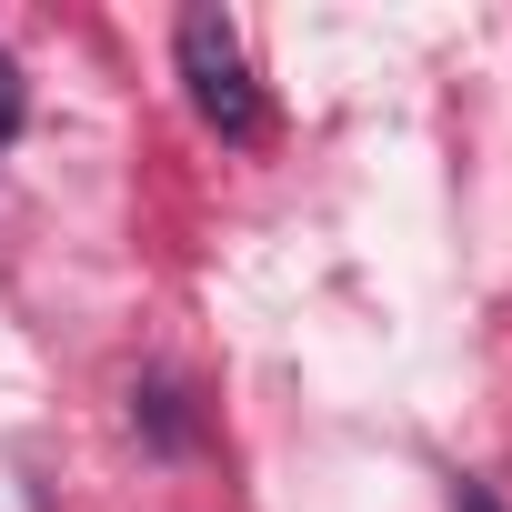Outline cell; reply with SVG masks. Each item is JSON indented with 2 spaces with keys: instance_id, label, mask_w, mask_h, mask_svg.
<instances>
[{
  "instance_id": "6da1fadb",
  "label": "cell",
  "mask_w": 512,
  "mask_h": 512,
  "mask_svg": "<svg viewBox=\"0 0 512 512\" xmlns=\"http://www.w3.org/2000/svg\"><path fill=\"white\" fill-rule=\"evenodd\" d=\"M171 51H181V91H191V111L231 141V151H251L272 131V101H262V81H251V61H241V31L211 11H181V31H171Z\"/></svg>"
},
{
  "instance_id": "7a4b0ae2",
  "label": "cell",
  "mask_w": 512,
  "mask_h": 512,
  "mask_svg": "<svg viewBox=\"0 0 512 512\" xmlns=\"http://www.w3.org/2000/svg\"><path fill=\"white\" fill-rule=\"evenodd\" d=\"M141 422H151V442H161V452H181V442H191V422H181V392H171V382H141Z\"/></svg>"
},
{
  "instance_id": "3957f363",
  "label": "cell",
  "mask_w": 512,
  "mask_h": 512,
  "mask_svg": "<svg viewBox=\"0 0 512 512\" xmlns=\"http://www.w3.org/2000/svg\"><path fill=\"white\" fill-rule=\"evenodd\" d=\"M21 121H31V91H21V61H11V51H0V141H11Z\"/></svg>"
},
{
  "instance_id": "277c9868",
  "label": "cell",
  "mask_w": 512,
  "mask_h": 512,
  "mask_svg": "<svg viewBox=\"0 0 512 512\" xmlns=\"http://www.w3.org/2000/svg\"><path fill=\"white\" fill-rule=\"evenodd\" d=\"M452 512H502V502H492L482 482H452Z\"/></svg>"
}]
</instances>
